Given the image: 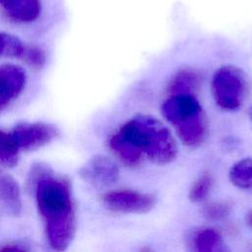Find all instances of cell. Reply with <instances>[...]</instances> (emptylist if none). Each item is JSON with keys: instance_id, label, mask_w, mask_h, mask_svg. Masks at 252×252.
Returning <instances> with one entry per match:
<instances>
[{"instance_id": "obj_14", "label": "cell", "mask_w": 252, "mask_h": 252, "mask_svg": "<svg viewBox=\"0 0 252 252\" xmlns=\"http://www.w3.org/2000/svg\"><path fill=\"white\" fill-rule=\"evenodd\" d=\"M198 85V75L194 71L183 70L172 80L169 90L172 94H192V91L196 90Z\"/></svg>"}, {"instance_id": "obj_17", "label": "cell", "mask_w": 252, "mask_h": 252, "mask_svg": "<svg viewBox=\"0 0 252 252\" xmlns=\"http://www.w3.org/2000/svg\"><path fill=\"white\" fill-rule=\"evenodd\" d=\"M230 211L231 205L226 201L212 202L203 207L202 215L210 220H221L230 214Z\"/></svg>"}, {"instance_id": "obj_18", "label": "cell", "mask_w": 252, "mask_h": 252, "mask_svg": "<svg viewBox=\"0 0 252 252\" xmlns=\"http://www.w3.org/2000/svg\"><path fill=\"white\" fill-rule=\"evenodd\" d=\"M22 60L32 68L39 69L45 63V54L42 49L33 45H26L21 55Z\"/></svg>"}, {"instance_id": "obj_5", "label": "cell", "mask_w": 252, "mask_h": 252, "mask_svg": "<svg viewBox=\"0 0 252 252\" xmlns=\"http://www.w3.org/2000/svg\"><path fill=\"white\" fill-rule=\"evenodd\" d=\"M18 148L23 151L39 149L58 136V129L45 122H21L11 131Z\"/></svg>"}, {"instance_id": "obj_6", "label": "cell", "mask_w": 252, "mask_h": 252, "mask_svg": "<svg viewBox=\"0 0 252 252\" xmlns=\"http://www.w3.org/2000/svg\"><path fill=\"white\" fill-rule=\"evenodd\" d=\"M102 203L112 212L143 214L153 209L155 197L151 194L123 189L105 193L102 196Z\"/></svg>"}, {"instance_id": "obj_16", "label": "cell", "mask_w": 252, "mask_h": 252, "mask_svg": "<svg viewBox=\"0 0 252 252\" xmlns=\"http://www.w3.org/2000/svg\"><path fill=\"white\" fill-rule=\"evenodd\" d=\"M213 185V177L209 172L201 174L192 184L189 191V199L191 202L199 203L203 201L209 194Z\"/></svg>"}, {"instance_id": "obj_8", "label": "cell", "mask_w": 252, "mask_h": 252, "mask_svg": "<svg viewBox=\"0 0 252 252\" xmlns=\"http://www.w3.org/2000/svg\"><path fill=\"white\" fill-rule=\"evenodd\" d=\"M27 82L25 70L15 64L0 65V113L22 94Z\"/></svg>"}, {"instance_id": "obj_20", "label": "cell", "mask_w": 252, "mask_h": 252, "mask_svg": "<svg viewBox=\"0 0 252 252\" xmlns=\"http://www.w3.org/2000/svg\"><path fill=\"white\" fill-rule=\"evenodd\" d=\"M245 220H246L247 225H248L250 228H252V210H250L249 212H247Z\"/></svg>"}, {"instance_id": "obj_2", "label": "cell", "mask_w": 252, "mask_h": 252, "mask_svg": "<svg viewBox=\"0 0 252 252\" xmlns=\"http://www.w3.org/2000/svg\"><path fill=\"white\" fill-rule=\"evenodd\" d=\"M109 147L127 165L138 164L143 155L157 164L172 161L177 154L174 138L158 119L139 114L124 123L110 138Z\"/></svg>"}, {"instance_id": "obj_10", "label": "cell", "mask_w": 252, "mask_h": 252, "mask_svg": "<svg viewBox=\"0 0 252 252\" xmlns=\"http://www.w3.org/2000/svg\"><path fill=\"white\" fill-rule=\"evenodd\" d=\"M0 205L11 216L18 217L22 212L21 191L17 180L0 169Z\"/></svg>"}, {"instance_id": "obj_15", "label": "cell", "mask_w": 252, "mask_h": 252, "mask_svg": "<svg viewBox=\"0 0 252 252\" xmlns=\"http://www.w3.org/2000/svg\"><path fill=\"white\" fill-rule=\"evenodd\" d=\"M26 44L16 35L0 32V57L21 58Z\"/></svg>"}, {"instance_id": "obj_11", "label": "cell", "mask_w": 252, "mask_h": 252, "mask_svg": "<svg viewBox=\"0 0 252 252\" xmlns=\"http://www.w3.org/2000/svg\"><path fill=\"white\" fill-rule=\"evenodd\" d=\"M193 252H228L221 235L213 228L198 231L192 241Z\"/></svg>"}, {"instance_id": "obj_19", "label": "cell", "mask_w": 252, "mask_h": 252, "mask_svg": "<svg viewBox=\"0 0 252 252\" xmlns=\"http://www.w3.org/2000/svg\"><path fill=\"white\" fill-rule=\"evenodd\" d=\"M0 252H29V250L18 244H7L0 247Z\"/></svg>"}, {"instance_id": "obj_4", "label": "cell", "mask_w": 252, "mask_h": 252, "mask_svg": "<svg viewBox=\"0 0 252 252\" xmlns=\"http://www.w3.org/2000/svg\"><path fill=\"white\" fill-rule=\"evenodd\" d=\"M211 90L215 102L220 108L235 111L242 107L249 95L250 81L242 69L224 65L214 73Z\"/></svg>"}, {"instance_id": "obj_1", "label": "cell", "mask_w": 252, "mask_h": 252, "mask_svg": "<svg viewBox=\"0 0 252 252\" xmlns=\"http://www.w3.org/2000/svg\"><path fill=\"white\" fill-rule=\"evenodd\" d=\"M35 183V200L45 223L46 236L51 248L65 251L75 234L76 214L70 184L53 175L44 164H35L31 173Z\"/></svg>"}, {"instance_id": "obj_12", "label": "cell", "mask_w": 252, "mask_h": 252, "mask_svg": "<svg viewBox=\"0 0 252 252\" xmlns=\"http://www.w3.org/2000/svg\"><path fill=\"white\" fill-rule=\"evenodd\" d=\"M20 149L18 148L12 132L0 129V165L13 167L17 164Z\"/></svg>"}, {"instance_id": "obj_21", "label": "cell", "mask_w": 252, "mask_h": 252, "mask_svg": "<svg viewBox=\"0 0 252 252\" xmlns=\"http://www.w3.org/2000/svg\"><path fill=\"white\" fill-rule=\"evenodd\" d=\"M249 118H250V120L252 122V105H251V107L249 109Z\"/></svg>"}, {"instance_id": "obj_9", "label": "cell", "mask_w": 252, "mask_h": 252, "mask_svg": "<svg viewBox=\"0 0 252 252\" xmlns=\"http://www.w3.org/2000/svg\"><path fill=\"white\" fill-rule=\"evenodd\" d=\"M0 7L8 19L16 23H30L37 19L40 0H0Z\"/></svg>"}, {"instance_id": "obj_13", "label": "cell", "mask_w": 252, "mask_h": 252, "mask_svg": "<svg viewBox=\"0 0 252 252\" xmlns=\"http://www.w3.org/2000/svg\"><path fill=\"white\" fill-rule=\"evenodd\" d=\"M229 179L240 189L252 188V158H246L234 163L229 170Z\"/></svg>"}, {"instance_id": "obj_7", "label": "cell", "mask_w": 252, "mask_h": 252, "mask_svg": "<svg viewBox=\"0 0 252 252\" xmlns=\"http://www.w3.org/2000/svg\"><path fill=\"white\" fill-rule=\"evenodd\" d=\"M80 176L95 188H105L118 180L119 169L108 157L96 155L88 159L80 168Z\"/></svg>"}, {"instance_id": "obj_3", "label": "cell", "mask_w": 252, "mask_h": 252, "mask_svg": "<svg viewBox=\"0 0 252 252\" xmlns=\"http://www.w3.org/2000/svg\"><path fill=\"white\" fill-rule=\"evenodd\" d=\"M163 117L175 128L183 144L197 147L206 139L208 120L206 113L192 94H172L161 104Z\"/></svg>"}]
</instances>
